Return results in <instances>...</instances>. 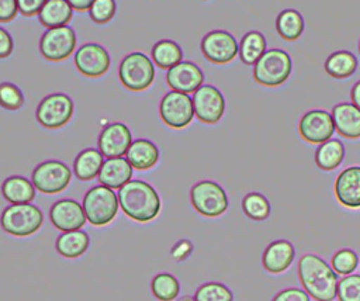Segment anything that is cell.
I'll return each instance as SVG.
<instances>
[{"instance_id":"obj_6","label":"cell","mask_w":360,"mask_h":301,"mask_svg":"<svg viewBox=\"0 0 360 301\" xmlns=\"http://www.w3.org/2000/svg\"><path fill=\"white\" fill-rule=\"evenodd\" d=\"M118 76L128 90L143 91L153 83L155 66L145 53L132 52L121 60Z\"/></svg>"},{"instance_id":"obj_23","label":"cell","mask_w":360,"mask_h":301,"mask_svg":"<svg viewBox=\"0 0 360 301\" xmlns=\"http://www.w3.org/2000/svg\"><path fill=\"white\" fill-rule=\"evenodd\" d=\"M127 159L134 169L148 170L158 163L159 149L152 141L139 138L136 141H132L127 152Z\"/></svg>"},{"instance_id":"obj_33","label":"cell","mask_w":360,"mask_h":301,"mask_svg":"<svg viewBox=\"0 0 360 301\" xmlns=\"http://www.w3.org/2000/svg\"><path fill=\"white\" fill-rule=\"evenodd\" d=\"M242 210L246 217H249L253 221H264L270 217L271 205L270 201L257 191L248 193L242 198Z\"/></svg>"},{"instance_id":"obj_22","label":"cell","mask_w":360,"mask_h":301,"mask_svg":"<svg viewBox=\"0 0 360 301\" xmlns=\"http://www.w3.org/2000/svg\"><path fill=\"white\" fill-rule=\"evenodd\" d=\"M132 166L129 165L128 159L125 158H108L104 160L100 173H98V181L110 188H121L125 186L131 177H132Z\"/></svg>"},{"instance_id":"obj_41","label":"cell","mask_w":360,"mask_h":301,"mask_svg":"<svg viewBox=\"0 0 360 301\" xmlns=\"http://www.w3.org/2000/svg\"><path fill=\"white\" fill-rule=\"evenodd\" d=\"M194 250V246L193 243L188 241V239H180L177 241L172 249H170V256L177 260V262H181V260H186Z\"/></svg>"},{"instance_id":"obj_30","label":"cell","mask_w":360,"mask_h":301,"mask_svg":"<svg viewBox=\"0 0 360 301\" xmlns=\"http://www.w3.org/2000/svg\"><path fill=\"white\" fill-rule=\"evenodd\" d=\"M305 28V21L302 15L294 8L283 10L276 18L277 34L285 41L298 39Z\"/></svg>"},{"instance_id":"obj_13","label":"cell","mask_w":360,"mask_h":301,"mask_svg":"<svg viewBox=\"0 0 360 301\" xmlns=\"http://www.w3.org/2000/svg\"><path fill=\"white\" fill-rule=\"evenodd\" d=\"M201 52L210 62L224 65L236 58L239 53V44L231 32L214 30L202 37Z\"/></svg>"},{"instance_id":"obj_11","label":"cell","mask_w":360,"mask_h":301,"mask_svg":"<svg viewBox=\"0 0 360 301\" xmlns=\"http://www.w3.org/2000/svg\"><path fill=\"white\" fill-rule=\"evenodd\" d=\"M76 48V34L68 27H56L46 30L39 41V51L42 56L52 62L68 59Z\"/></svg>"},{"instance_id":"obj_4","label":"cell","mask_w":360,"mask_h":301,"mask_svg":"<svg viewBox=\"0 0 360 301\" xmlns=\"http://www.w3.org/2000/svg\"><path fill=\"white\" fill-rule=\"evenodd\" d=\"M83 210L86 219L94 226L110 224L118 212V196L112 188L103 184L91 187L83 198Z\"/></svg>"},{"instance_id":"obj_14","label":"cell","mask_w":360,"mask_h":301,"mask_svg":"<svg viewBox=\"0 0 360 301\" xmlns=\"http://www.w3.org/2000/svg\"><path fill=\"white\" fill-rule=\"evenodd\" d=\"M194 115L204 124H217L225 113L222 93L211 84H202L193 93Z\"/></svg>"},{"instance_id":"obj_16","label":"cell","mask_w":360,"mask_h":301,"mask_svg":"<svg viewBox=\"0 0 360 301\" xmlns=\"http://www.w3.org/2000/svg\"><path fill=\"white\" fill-rule=\"evenodd\" d=\"M75 65L82 75L87 77H98L108 70L110 55L101 45L89 42L76 51Z\"/></svg>"},{"instance_id":"obj_15","label":"cell","mask_w":360,"mask_h":301,"mask_svg":"<svg viewBox=\"0 0 360 301\" xmlns=\"http://www.w3.org/2000/svg\"><path fill=\"white\" fill-rule=\"evenodd\" d=\"M49 218L53 226L62 232L77 231L83 228L87 221L83 205L72 198L55 201L49 210Z\"/></svg>"},{"instance_id":"obj_20","label":"cell","mask_w":360,"mask_h":301,"mask_svg":"<svg viewBox=\"0 0 360 301\" xmlns=\"http://www.w3.org/2000/svg\"><path fill=\"white\" fill-rule=\"evenodd\" d=\"M295 257V248L287 239H277L270 242L263 255L262 264L270 274H280L290 269Z\"/></svg>"},{"instance_id":"obj_35","label":"cell","mask_w":360,"mask_h":301,"mask_svg":"<svg viewBox=\"0 0 360 301\" xmlns=\"http://www.w3.org/2000/svg\"><path fill=\"white\" fill-rule=\"evenodd\" d=\"M195 301H232V291L222 283L208 281L195 290Z\"/></svg>"},{"instance_id":"obj_19","label":"cell","mask_w":360,"mask_h":301,"mask_svg":"<svg viewBox=\"0 0 360 301\" xmlns=\"http://www.w3.org/2000/svg\"><path fill=\"white\" fill-rule=\"evenodd\" d=\"M166 82L172 90L188 94L194 93L198 87L202 86L204 73L195 63L181 60L173 68L167 69Z\"/></svg>"},{"instance_id":"obj_25","label":"cell","mask_w":360,"mask_h":301,"mask_svg":"<svg viewBox=\"0 0 360 301\" xmlns=\"http://www.w3.org/2000/svg\"><path fill=\"white\" fill-rule=\"evenodd\" d=\"M73 14V8L66 0H46L38 13L39 23L49 28L66 25Z\"/></svg>"},{"instance_id":"obj_9","label":"cell","mask_w":360,"mask_h":301,"mask_svg":"<svg viewBox=\"0 0 360 301\" xmlns=\"http://www.w3.org/2000/svg\"><path fill=\"white\" fill-rule=\"evenodd\" d=\"M72 179V170L59 160H45L35 166L31 174L34 187L44 194H56L63 191Z\"/></svg>"},{"instance_id":"obj_43","label":"cell","mask_w":360,"mask_h":301,"mask_svg":"<svg viewBox=\"0 0 360 301\" xmlns=\"http://www.w3.org/2000/svg\"><path fill=\"white\" fill-rule=\"evenodd\" d=\"M18 13L17 0H0V23H8L14 20Z\"/></svg>"},{"instance_id":"obj_42","label":"cell","mask_w":360,"mask_h":301,"mask_svg":"<svg viewBox=\"0 0 360 301\" xmlns=\"http://www.w3.org/2000/svg\"><path fill=\"white\" fill-rule=\"evenodd\" d=\"M45 3H46V0H17L18 11L25 17L38 14Z\"/></svg>"},{"instance_id":"obj_39","label":"cell","mask_w":360,"mask_h":301,"mask_svg":"<svg viewBox=\"0 0 360 301\" xmlns=\"http://www.w3.org/2000/svg\"><path fill=\"white\" fill-rule=\"evenodd\" d=\"M115 8L114 0H94L89 8V14L96 24H105L114 17Z\"/></svg>"},{"instance_id":"obj_36","label":"cell","mask_w":360,"mask_h":301,"mask_svg":"<svg viewBox=\"0 0 360 301\" xmlns=\"http://www.w3.org/2000/svg\"><path fill=\"white\" fill-rule=\"evenodd\" d=\"M332 269L340 276L352 274L359 266V256L353 249L345 248L333 253L330 259Z\"/></svg>"},{"instance_id":"obj_21","label":"cell","mask_w":360,"mask_h":301,"mask_svg":"<svg viewBox=\"0 0 360 301\" xmlns=\"http://www.w3.org/2000/svg\"><path fill=\"white\" fill-rule=\"evenodd\" d=\"M335 131L347 139L360 138V110L353 103H339L332 108Z\"/></svg>"},{"instance_id":"obj_48","label":"cell","mask_w":360,"mask_h":301,"mask_svg":"<svg viewBox=\"0 0 360 301\" xmlns=\"http://www.w3.org/2000/svg\"><path fill=\"white\" fill-rule=\"evenodd\" d=\"M359 52H360V41H359Z\"/></svg>"},{"instance_id":"obj_7","label":"cell","mask_w":360,"mask_h":301,"mask_svg":"<svg viewBox=\"0 0 360 301\" xmlns=\"http://www.w3.org/2000/svg\"><path fill=\"white\" fill-rule=\"evenodd\" d=\"M190 201L194 210L208 218L222 215L228 210L225 190L212 180H201L190 190Z\"/></svg>"},{"instance_id":"obj_46","label":"cell","mask_w":360,"mask_h":301,"mask_svg":"<svg viewBox=\"0 0 360 301\" xmlns=\"http://www.w3.org/2000/svg\"><path fill=\"white\" fill-rule=\"evenodd\" d=\"M350 98H352V103L360 110V80H357L352 90H350Z\"/></svg>"},{"instance_id":"obj_10","label":"cell","mask_w":360,"mask_h":301,"mask_svg":"<svg viewBox=\"0 0 360 301\" xmlns=\"http://www.w3.org/2000/svg\"><path fill=\"white\" fill-rule=\"evenodd\" d=\"M159 113L163 122L174 129L187 127L195 117L193 98L186 93L174 90L163 96L159 104Z\"/></svg>"},{"instance_id":"obj_1","label":"cell","mask_w":360,"mask_h":301,"mask_svg":"<svg viewBox=\"0 0 360 301\" xmlns=\"http://www.w3.org/2000/svg\"><path fill=\"white\" fill-rule=\"evenodd\" d=\"M298 278L302 290L315 301H333L338 293V273L314 253L304 255L298 262Z\"/></svg>"},{"instance_id":"obj_44","label":"cell","mask_w":360,"mask_h":301,"mask_svg":"<svg viewBox=\"0 0 360 301\" xmlns=\"http://www.w3.org/2000/svg\"><path fill=\"white\" fill-rule=\"evenodd\" d=\"M13 46L14 44L11 35L4 28L0 27V59L10 56L13 52Z\"/></svg>"},{"instance_id":"obj_47","label":"cell","mask_w":360,"mask_h":301,"mask_svg":"<svg viewBox=\"0 0 360 301\" xmlns=\"http://www.w3.org/2000/svg\"><path fill=\"white\" fill-rule=\"evenodd\" d=\"M177 301H195V298H194V297H190V295H183V297H180Z\"/></svg>"},{"instance_id":"obj_18","label":"cell","mask_w":360,"mask_h":301,"mask_svg":"<svg viewBox=\"0 0 360 301\" xmlns=\"http://www.w3.org/2000/svg\"><path fill=\"white\" fill-rule=\"evenodd\" d=\"M333 193L340 205L349 210L360 208V166L343 169L335 179Z\"/></svg>"},{"instance_id":"obj_26","label":"cell","mask_w":360,"mask_h":301,"mask_svg":"<svg viewBox=\"0 0 360 301\" xmlns=\"http://www.w3.org/2000/svg\"><path fill=\"white\" fill-rule=\"evenodd\" d=\"M345 159V145L340 139L330 138L318 145L315 150V165L323 172H332L340 166Z\"/></svg>"},{"instance_id":"obj_28","label":"cell","mask_w":360,"mask_h":301,"mask_svg":"<svg viewBox=\"0 0 360 301\" xmlns=\"http://www.w3.org/2000/svg\"><path fill=\"white\" fill-rule=\"evenodd\" d=\"M359 60L350 51H335L325 60V70L335 79H347L357 70Z\"/></svg>"},{"instance_id":"obj_29","label":"cell","mask_w":360,"mask_h":301,"mask_svg":"<svg viewBox=\"0 0 360 301\" xmlns=\"http://www.w3.org/2000/svg\"><path fill=\"white\" fill-rule=\"evenodd\" d=\"M90 239L89 235L82 231H69V232H63L56 238L55 242V248L58 250L59 255H62L63 257L68 259H75L82 256L87 248H89Z\"/></svg>"},{"instance_id":"obj_8","label":"cell","mask_w":360,"mask_h":301,"mask_svg":"<svg viewBox=\"0 0 360 301\" xmlns=\"http://www.w3.org/2000/svg\"><path fill=\"white\" fill-rule=\"evenodd\" d=\"M75 111L72 98L65 93H52L44 97L35 111L37 121L49 129H56L66 125Z\"/></svg>"},{"instance_id":"obj_2","label":"cell","mask_w":360,"mask_h":301,"mask_svg":"<svg viewBox=\"0 0 360 301\" xmlns=\"http://www.w3.org/2000/svg\"><path fill=\"white\" fill-rule=\"evenodd\" d=\"M118 203L122 212L136 221L149 222L160 212V197L158 191L143 180H129L118 190Z\"/></svg>"},{"instance_id":"obj_45","label":"cell","mask_w":360,"mask_h":301,"mask_svg":"<svg viewBox=\"0 0 360 301\" xmlns=\"http://www.w3.org/2000/svg\"><path fill=\"white\" fill-rule=\"evenodd\" d=\"M66 1L70 4V7H72L73 10L84 11V10H89V8L91 7V4H93L94 0H66Z\"/></svg>"},{"instance_id":"obj_31","label":"cell","mask_w":360,"mask_h":301,"mask_svg":"<svg viewBox=\"0 0 360 301\" xmlns=\"http://www.w3.org/2000/svg\"><path fill=\"white\" fill-rule=\"evenodd\" d=\"M267 51V42L260 31L246 32L239 44V58L245 65H255Z\"/></svg>"},{"instance_id":"obj_3","label":"cell","mask_w":360,"mask_h":301,"mask_svg":"<svg viewBox=\"0 0 360 301\" xmlns=\"http://www.w3.org/2000/svg\"><path fill=\"white\" fill-rule=\"evenodd\" d=\"M292 72L291 56L278 48L267 49L253 65V79L267 87H276L287 82Z\"/></svg>"},{"instance_id":"obj_5","label":"cell","mask_w":360,"mask_h":301,"mask_svg":"<svg viewBox=\"0 0 360 301\" xmlns=\"http://www.w3.org/2000/svg\"><path fill=\"white\" fill-rule=\"evenodd\" d=\"M44 222L42 211L28 204H11L6 207L0 217L1 228L14 236H28L35 233Z\"/></svg>"},{"instance_id":"obj_38","label":"cell","mask_w":360,"mask_h":301,"mask_svg":"<svg viewBox=\"0 0 360 301\" xmlns=\"http://www.w3.org/2000/svg\"><path fill=\"white\" fill-rule=\"evenodd\" d=\"M24 104L21 89L11 82L0 83V105L7 110H18Z\"/></svg>"},{"instance_id":"obj_27","label":"cell","mask_w":360,"mask_h":301,"mask_svg":"<svg viewBox=\"0 0 360 301\" xmlns=\"http://www.w3.org/2000/svg\"><path fill=\"white\" fill-rule=\"evenodd\" d=\"M103 163H104V159L98 149H94V148L83 149L75 159V165H73L75 176L82 181L93 180L94 177L98 176Z\"/></svg>"},{"instance_id":"obj_24","label":"cell","mask_w":360,"mask_h":301,"mask_svg":"<svg viewBox=\"0 0 360 301\" xmlns=\"http://www.w3.org/2000/svg\"><path fill=\"white\" fill-rule=\"evenodd\" d=\"M32 181L22 176H10L1 184L3 197L11 204H28L35 197Z\"/></svg>"},{"instance_id":"obj_37","label":"cell","mask_w":360,"mask_h":301,"mask_svg":"<svg viewBox=\"0 0 360 301\" xmlns=\"http://www.w3.org/2000/svg\"><path fill=\"white\" fill-rule=\"evenodd\" d=\"M338 301H360V274L343 276L338 283Z\"/></svg>"},{"instance_id":"obj_12","label":"cell","mask_w":360,"mask_h":301,"mask_svg":"<svg viewBox=\"0 0 360 301\" xmlns=\"http://www.w3.org/2000/svg\"><path fill=\"white\" fill-rule=\"evenodd\" d=\"M298 134L305 142L312 145H321L329 141L335 134L332 114L321 108L307 111L298 122Z\"/></svg>"},{"instance_id":"obj_32","label":"cell","mask_w":360,"mask_h":301,"mask_svg":"<svg viewBox=\"0 0 360 301\" xmlns=\"http://www.w3.org/2000/svg\"><path fill=\"white\" fill-rule=\"evenodd\" d=\"M183 59L180 45L172 39H160L152 48V60L160 69H170Z\"/></svg>"},{"instance_id":"obj_17","label":"cell","mask_w":360,"mask_h":301,"mask_svg":"<svg viewBox=\"0 0 360 301\" xmlns=\"http://www.w3.org/2000/svg\"><path fill=\"white\" fill-rule=\"evenodd\" d=\"M132 143L129 128L122 122H112L103 128L98 136V150L103 156L121 158L127 155Z\"/></svg>"},{"instance_id":"obj_40","label":"cell","mask_w":360,"mask_h":301,"mask_svg":"<svg viewBox=\"0 0 360 301\" xmlns=\"http://www.w3.org/2000/svg\"><path fill=\"white\" fill-rule=\"evenodd\" d=\"M271 301H311V297L302 288L290 287L277 293Z\"/></svg>"},{"instance_id":"obj_34","label":"cell","mask_w":360,"mask_h":301,"mask_svg":"<svg viewBox=\"0 0 360 301\" xmlns=\"http://www.w3.org/2000/svg\"><path fill=\"white\" fill-rule=\"evenodd\" d=\"M152 294L159 301H174L179 295L180 286L177 278L170 273H159L150 283Z\"/></svg>"}]
</instances>
